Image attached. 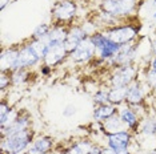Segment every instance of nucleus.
<instances>
[{
    "label": "nucleus",
    "mask_w": 156,
    "mask_h": 154,
    "mask_svg": "<svg viewBox=\"0 0 156 154\" xmlns=\"http://www.w3.org/2000/svg\"><path fill=\"white\" fill-rule=\"evenodd\" d=\"M140 0H100L99 8L101 12L127 20L139 11Z\"/></svg>",
    "instance_id": "f257e3e1"
},
{
    "label": "nucleus",
    "mask_w": 156,
    "mask_h": 154,
    "mask_svg": "<svg viewBox=\"0 0 156 154\" xmlns=\"http://www.w3.org/2000/svg\"><path fill=\"white\" fill-rule=\"evenodd\" d=\"M34 137L35 132L32 129H27L2 138V143H0L2 154H23L32 145L35 139Z\"/></svg>",
    "instance_id": "f03ea898"
},
{
    "label": "nucleus",
    "mask_w": 156,
    "mask_h": 154,
    "mask_svg": "<svg viewBox=\"0 0 156 154\" xmlns=\"http://www.w3.org/2000/svg\"><path fill=\"white\" fill-rule=\"evenodd\" d=\"M109 40L119 45H126L129 43H135L139 37L140 25H135L133 23H123L120 25H115L111 28H105L101 31Z\"/></svg>",
    "instance_id": "7ed1b4c3"
},
{
    "label": "nucleus",
    "mask_w": 156,
    "mask_h": 154,
    "mask_svg": "<svg viewBox=\"0 0 156 154\" xmlns=\"http://www.w3.org/2000/svg\"><path fill=\"white\" fill-rule=\"evenodd\" d=\"M91 38L95 44V48H96V55H95V57H96L98 60L104 61V62H107L111 60V59L115 57V56L119 53L120 48H122V45L111 41L101 31H98V32L92 33Z\"/></svg>",
    "instance_id": "20e7f679"
},
{
    "label": "nucleus",
    "mask_w": 156,
    "mask_h": 154,
    "mask_svg": "<svg viewBox=\"0 0 156 154\" xmlns=\"http://www.w3.org/2000/svg\"><path fill=\"white\" fill-rule=\"evenodd\" d=\"M77 15V4L75 0H59L51 9V17L54 23L72 24Z\"/></svg>",
    "instance_id": "39448f33"
},
{
    "label": "nucleus",
    "mask_w": 156,
    "mask_h": 154,
    "mask_svg": "<svg viewBox=\"0 0 156 154\" xmlns=\"http://www.w3.org/2000/svg\"><path fill=\"white\" fill-rule=\"evenodd\" d=\"M137 80V69L133 64L113 68L109 76L111 86H128Z\"/></svg>",
    "instance_id": "423d86ee"
},
{
    "label": "nucleus",
    "mask_w": 156,
    "mask_h": 154,
    "mask_svg": "<svg viewBox=\"0 0 156 154\" xmlns=\"http://www.w3.org/2000/svg\"><path fill=\"white\" fill-rule=\"evenodd\" d=\"M137 49H139V44H136V41L122 45L119 53L113 59H111L109 61H107V64L109 66H112V69L118 68V66L133 64V61L136 60V56H137Z\"/></svg>",
    "instance_id": "0eeeda50"
},
{
    "label": "nucleus",
    "mask_w": 156,
    "mask_h": 154,
    "mask_svg": "<svg viewBox=\"0 0 156 154\" xmlns=\"http://www.w3.org/2000/svg\"><path fill=\"white\" fill-rule=\"evenodd\" d=\"M41 61V59L36 55L34 48L31 47L30 41H24L20 44V51H19V59H17L16 69H31L32 66L37 65ZM15 69V71H16Z\"/></svg>",
    "instance_id": "6e6552de"
},
{
    "label": "nucleus",
    "mask_w": 156,
    "mask_h": 154,
    "mask_svg": "<svg viewBox=\"0 0 156 154\" xmlns=\"http://www.w3.org/2000/svg\"><path fill=\"white\" fill-rule=\"evenodd\" d=\"M95 55H96V48H95V44L90 36V37L84 38L77 45L76 49L69 55V59L75 62H88L95 57Z\"/></svg>",
    "instance_id": "1a4fd4ad"
},
{
    "label": "nucleus",
    "mask_w": 156,
    "mask_h": 154,
    "mask_svg": "<svg viewBox=\"0 0 156 154\" xmlns=\"http://www.w3.org/2000/svg\"><path fill=\"white\" fill-rule=\"evenodd\" d=\"M87 37H90V35L84 29L83 24H71L68 36H67L64 41V47H66V51L68 52V55L72 53L77 48V45Z\"/></svg>",
    "instance_id": "9d476101"
},
{
    "label": "nucleus",
    "mask_w": 156,
    "mask_h": 154,
    "mask_svg": "<svg viewBox=\"0 0 156 154\" xmlns=\"http://www.w3.org/2000/svg\"><path fill=\"white\" fill-rule=\"evenodd\" d=\"M20 44L3 48L0 55V72H13L16 69L17 59H19Z\"/></svg>",
    "instance_id": "9b49d317"
},
{
    "label": "nucleus",
    "mask_w": 156,
    "mask_h": 154,
    "mask_svg": "<svg viewBox=\"0 0 156 154\" xmlns=\"http://www.w3.org/2000/svg\"><path fill=\"white\" fill-rule=\"evenodd\" d=\"M67 56H69V55H68V52L66 51V47L63 43L49 44L47 53H45L44 59H43V64L54 68V66H58L59 64H62V62L66 60Z\"/></svg>",
    "instance_id": "f8f14e48"
},
{
    "label": "nucleus",
    "mask_w": 156,
    "mask_h": 154,
    "mask_svg": "<svg viewBox=\"0 0 156 154\" xmlns=\"http://www.w3.org/2000/svg\"><path fill=\"white\" fill-rule=\"evenodd\" d=\"M31 125H32V117L31 114L28 113L27 110H20L19 116L15 121L9 125L8 128L5 129H0V133H2V138L7 137V136H11L15 134L17 132H22V130H27V129H31Z\"/></svg>",
    "instance_id": "ddd939ff"
},
{
    "label": "nucleus",
    "mask_w": 156,
    "mask_h": 154,
    "mask_svg": "<svg viewBox=\"0 0 156 154\" xmlns=\"http://www.w3.org/2000/svg\"><path fill=\"white\" fill-rule=\"evenodd\" d=\"M119 116L122 118L123 124L126 125V128L129 132L136 133L140 129V117L137 116L136 108L131 106V105L126 102V105L119 109Z\"/></svg>",
    "instance_id": "4468645a"
},
{
    "label": "nucleus",
    "mask_w": 156,
    "mask_h": 154,
    "mask_svg": "<svg viewBox=\"0 0 156 154\" xmlns=\"http://www.w3.org/2000/svg\"><path fill=\"white\" fill-rule=\"evenodd\" d=\"M107 137V143L111 149H113L115 152L122 149H129V146L132 145L133 141V134L129 130H122L118 133H113V134L105 136Z\"/></svg>",
    "instance_id": "2eb2a0df"
},
{
    "label": "nucleus",
    "mask_w": 156,
    "mask_h": 154,
    "mask_svg": "<svg viewBox=\"0 0 156 154\" xmlns=\"http://www.w3.org/2000/svg\"><path fill=\"white\" fill-rule=\"evenodd\" d=\"M126 102L133 108H141L144 106L145 96L143 85L139 80H135L131 85L127 86V100Z\"/></svg>",
    "instance_id": "dca6fc26"
},
{
    "label": "nucleus",
    "mask_w": 156,
    "mask_h": 154,
    "mask_svg": "<svg viewBox=\"0 0 156 154\" xmlns=\"http://www.w3.org/2000/svg\"><path fill=\"white\" fill-rule=\"evenodd\" d=\"M69 27H71V24H62V23H54L52 24L48 37L45 38V41L48 43V45L49 44H59V43L64 44L66 38H67V36H68Z\"/></svg>",
    "instance_id": "f3484780"
},
{
    "label": "nucleus",
    "mask_w": 156,
    "mask_h": 154,
    "mask_svg": "<svg viewBox=\"0 0 156 154\" xmlns=\"http://www.w3.org/2000/svg\"><path fill=\"white\" fill-rule=\"evenodd\" d=\"M54 148V139L48 136H41L34 139L32 145L27 149L30 154H48Z\"/></svg>",
    "instance_id": "a211bd4d"
},
{
    "label": "nucleus",
    "mask_w": 156,
    "mask_h": 154,
    "mask_svg": "<svg viewBox=\"0 0 156 154\" xmlns=\"http://www.w3.org/2000/svg\"><path fill=\"white\" fill-rule=\"evenodd\" d=\"M100 124V129L101 132L104 133L105 136H109V134H113V133H118V132H122V130H126V125L123 124L122 118H120L119 113L113 114L112 117L107 118L105 121L103 122H99Z\"/></svg>",
    "instance_id": "6ab92c4d"
},
{
    "label": "nucleus",
    "mask_w": 156,
    "mask_h": 154,
    "mask_svg": "<svg viewBox=\"0 0 156 154\" xmlns=\"http://www.w3.org/2000/svg\"><path fill=\"white\" fill-rule=\"evenodd\" d=\"M116 113H119L118 106H115L112 104H105V105H98V106H95L92 116H94L95 122H103Z\"/></svg>",
    "instance_id": "aec40b11"
},
{
    "label": "nucleus",
    "mask_w": 156,
    "mask_h": 154,
    "mask_svg": "<svg viewBox=\"0 0 156 154\" xmlns=\"http://www.w3.org/2000/svg\"><path fill=\"white\" fill-rule=\"evenodd\" d=\"M108 100L109 104L120 106L126 104L127 100V86H111L108 89Z\"/></svg>",
    "instance_id": "412c9836"
},
{
    "label": "nucleus",
    "mask_w": 156,
    "mask_h": 154,
    "mask_svg": "<svg viewBox=\"0 0 156 154\" xmlns=\"http://www.w3.org/2000/svg\"><path fill=\"white\" fill-rule=\"evenodd\" d=\"M95 143L90 139H80L71 145L68 149V154H90Z\"/></svg>",
    "instance_id": "4be33fe9"
},
{
    "label": "nucleus",
    "mask_w": 156,
    "mask_h": 154,
    "mask_svg": "<svg viewBox=\"0 0 156 154\" xmlns=\"http://www.w3.org/2000/svg\"><path fill=\"white\" fill-rule=\"evenodd\" d=\"M30 76H32L31 69H16L11 72L12 86H23L24 84L30 82Z\"/></svg>",
    "instance_id": "5701e85b"
},
{
    "label": "nucleus",
    "mask_w": 156,
    "mask_h": 154,
    "mask_svg": "<svg viewBox=\"0 0 156 154\" xmlns=\"http://www.w3.org/2000/svg\"><path fill=\"white\" fill-rule=\"evenodd\" d=\"M139 130L145 137H156V120L155 118H145L140 124Z\"/></svg>",
    "instance_id": "b1692460"
},
{
    "label": "nucleus",
    "mask_w": 156,
    "mask_h": 154,
    "mask_svg": "<svg viewBox=\"0 0 156 154\" xmlns=\"http://www.w3.org/2000/svg\"><path fill=\"white\" fill-rule=\"evenodd\" d=\"M49 31H51V24L43 23L35 28L34 33L31 35V38L32 40H45L49 35Z\"/></svg>",
    "instance_id": "393cba45"
},
{
    "label": "nucleus",
    "mask_w": 156,
    "mask_h": 154,
    "mask_svg": "<svg viewBox=\"0 0 156 154\" xmlns=\"http://www.w3.org/2000/svg\"><path fill=\"white\" fill-rule=\"evenodd\" d=\"M19 112L20 110H17V109H15V108H12V109L9 110L7 114L2 116V117H0V129L8 128L9 125H11L12 122L17 118V116H19Z\"/></svg>",
    "instance_id": "a878e982"
},
{
    "label": "nucleus",
    "mask_w": 156,
    "mask_h": 154,
    "mask_svg": "<svg viewBox=\"0 0 156 154\" xmlns=\"http://www.w3.org/2000/svg\"><path fill=\"white\" fill-rule=\"evenodd\" d=\"M92 101H94L95 106H98V105L109 104V100H108V90H107V89H99L98 92L94 93V96H92Z\"/></svg>",
    "instance_id": "bb28decb"
},
{
    "label": "nucleus",
    "mask_w": 156,
    "mask_h": 154,
    "mask_svg": "<svg viewBox=\"0 0 156 154\" xmlns=\"http://www.w3.org/2000/svg\"><path fill=\"white\" fill-rule=\"evenodd\" d=\"M9 86H12L11 72H0V89H2V93H4L5 89H8Z\"/></svg>",
    "instance_id": "cd10ccee"
},
{
    "label": "nucleus",
    "mask_w": 156,
    "mask_h": 154,
    "mask_svg": "<svg viewBox=\"0 0 156 154\" xmlns=\"http://www.w3.org/2000/svg\"><path fill=\"white\" fill-rule=\"evenodd\" d=\"M145 84L148 85V88L152 90H156V71L155 69H148L145 73Z\"/></svg>",
    "instance_id": "c85d7f7f"
},
{
    "label": "nucleus",
    "mask_w": 156,
    "mask_h": 154,
    "mask_svg": "<svg viewBox=\"0 0 156 154\" xmlns=\"http://www.w3.org/2000/svg\"><path fill=\"white\" fill-rule=\"evenodd\" d=\"M11 109H12V106L9 105V102L7 100L3 99L2 102H0V117H2V116H4V114H7Z\"/></svg>",
    "instance_id": "c756f323"
},
{
    "label": "nucleus",
    "mask_w": 156,
    "mask_h": 154,
    "mask_svg": "<svg viewBox=\"0 0 156 154\" xmlns=\"http://www.w3.org/2000/svg\"><path fill=\"white\" fill-rule=\"evenodd\" d=\"M76 113V106L75 105H67L66 109L63 110V116H66V117H71V116H73Z\"/></svg>",
    "instance_id": "7c9ffc66"
},
{
    "label": "nucleus",
    "mask_w": 156,
    "mask_h": 154,
    "mask_svg": "<svg viewBox=\"0 0 156 154\" xmlns=\"http://www.w3.org/2000/svg\"><path fill=\"white\" fill-rule=\"evenodd\" d=\"M103 149H104V148H101L100 145L95 143L94 148H92V150H91V153H90V154H101V153H103Z\"/></svg>",
    "instance_id": "2f4dec72"
},
{
    "label": "nucleus",
    "mask_w": 156,
    "mask_h": 154,
    "mask_svg": "<svg viewBox=\"0 0 156 154\" xmlns=\"http://www.w3.org/2000/svg\"><path fill=\"white\" fill-rule=\"evenodd\" d=\"M51 71H52L51 66H48V65H45V64H43V66H41V69H40V72H41V75H43V76H47Z\"/></svg>",
    "instance_id": "473e14b6"
},
{
    "label": "nucleus",
    "mask_w": 156,
    "mask_h": 154,
    "mask_svg": "<svg viewBox=\"0 0 156 154\" xmlns=\"http://www.w3.org/2000/svg\"><path fill=\"white\" fill-rule=\"evenodd\" d=\"M12 0H0V8H2V11L5 8L8 4H11Z\"/></svg>",
    "instance_id": "72a5a7b5"
},
{
    "label": "nucleus",
    "mask_w": 156,
    "mask_h": 154,
    "mask_svg": "<svg viewBox=\"0 0 156 154\" xmlns=\"http://www.w3.org/2000/svg\"><path fill=\"white\" fill-rule=\"evenodd\" d=\"M101 154H116V152L108 146V148H104V149H103V153H101Z\"/></svg>",
    "instance_id": "f704fd0d"
},
{
    "label": "nucleus",
    "mask_w": 156,
    "mask_h": 154,
    "mask_svg": "<svg viewBox=\"0 0 156 154\" xmlns=\"http://www.w3.org/2000/svg\"><path fill=\"white\" fill-rule=\"evenodd\" d=\"M150 68H151V69H155V71H156V56H154V57L151 59V61H150Z\"/></svg>",
    "instance_id": "c9c22d12"
},
{
    "label": "nucleus",
    "mask_w": 156,
    "mask_h": 154,
    "mask_svg": "<svg viewBox=\"0 0 156 154\" xmlns=\"http://www.w3.org/2000/svg\"><path fill=\"white\" fill-rule=\"evenodd\" d=\"M116 154H132L129 152V149H122V150H118Z\"/></svg>",
    "instance_id": "e433bc0d"
},
{
    "label": "nucleus",
    "mask_w": 156,
    "mask_h": 154,
    "mask_svg": "<svg viewBox=\"0 0 156 154\" xmlns=\"http://www.w3.org/2000/svg\"><path fill=\"white\" fill-rule=\"evenodd\" d=\"M151 47H152V52H154V55L156 56V38H155V40H154V41H152Z\"/></svg>",
    "instance_id": "4c0bfd02"
},
{
    "label": "nucleus",
    "mask_w": 156,
    "mask_h": 154,
    "mask_svg": "<svg viewBox=\"0 0 156 154\" xmlns=\"http://www.w3.org/2000/svg\"><path fill=\"white\" fill-rule=\"evenodd\" d=\"M152 19L156 20V9H155V12H154V15H152Z\"/></svg>",
    "instance_id": "58836bf2"
},
{
    "label": "nucleus",
    "mask_w": 156,
    "mask_h": 154,
    "mask_svg": "<svg viewBox=\"0 0 156 154\" xmlns=\"http://www.w3.org/2000/svg\"><path fill=\"white\" fill-rule=\"evenodd\" d=\"M152 5H154L155 8H156V0H152Z\"/></svg>",
    "instance_id": "ea45409f"
},
{
    "label": "nucleus",
    "mask_w": 156,
    "mask_h": 154,
    "mask_svg": "<svg viewBox=\"0 0 156 154\" xmlns=\"http://www.w3.org/2000/svg\"><path fill=\"white\" fill-rule=\"evenodd\" d=\"M147 154H156V150H152V152H150V153H147Z\"/></svg>",
    "instance_id": "a19ab883"
},
{
    "label": "nucleus",
    "mask_w": 156,
    "mask_h": 154,
    "mask_svg": "<svg viewBox=\"0 0 156 154\" xmlns=\"http://www.w3.org/2000/svg\"><path fill=\"white\" fill-rule=\"evenodd\" d=\"M155 36H156V28H155Z\"/></svg>",
    "instance_id": "79ce46f5"
}]
</instances>
